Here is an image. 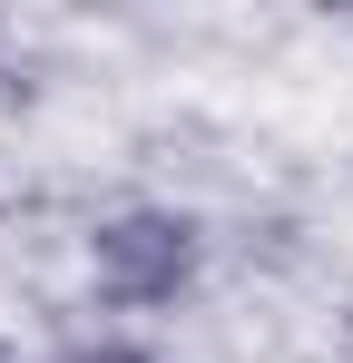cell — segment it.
<instances>
[{
	"mask_svg": "<svg viewBox=\"0 0 353 363\" xmlns=\"http://www.w3.org/2000/svg\"><path fill=\"white\" fill-rule=\"evenodd\" d=\"M196 275V226L186 216H118L99 236V285L118 304H167Z\"/></svg>",
	"mask_w": 353,
	"mask_h": 363,
	"instance_id": "6da1fadb",
	"label": "cell"
},
{
	"mask_svg": "<svg viewBox=\"0 0 353 363\" xmlns=\"http://www.w3.org/2000/svg\"><path fill=\"white\" fill-rule=\"evenodd\" d=\"M99 363H138V354H99Z\"/></svg>",
	"mask_w": 353,
	"mask_h": 363,
	"instance_id": "7a4b0ae2",
	"label": "cell"
}]
</instances>
